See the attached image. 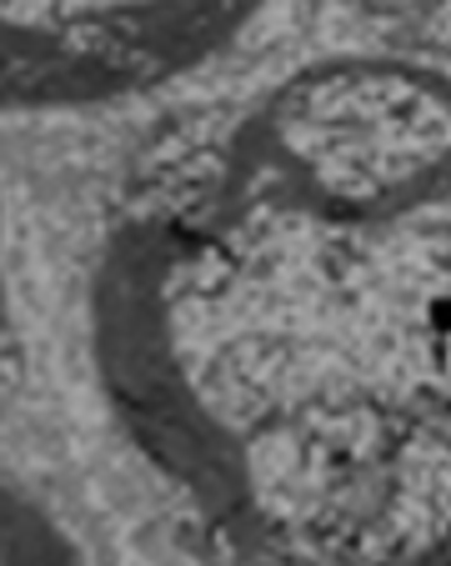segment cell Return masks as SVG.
Listing matches in <instances>:
<instances>
[{
  "label": "cell",
  "mask_w": 451,
  "mask_h": 566,
  "mask_svg": "<svg viewBox=\"0 0 451 566\" xmlns=\"http://www.w3.org/2000/svg\"><path fill=\"white\" fill-rule=\"evenodd\" d=\"M266 0H0V111H96L201 71Z\"/></svg>",
  "instance_id": "7a4b0ae2"
},
{
  "label": "cell",
  "mask_w": 451,
  "mask_h": 566,
  "mask_svg": "<svg viewBox=\"0 0 451 566\" xmlns=\"http://www.w3.org/2000/svg\"><path fill=\"white\" fill-rule=\"evenodd\" d=\"M11 332H15V286H11V231H6V201H0V371L11 356Z\"/></svg>",
  "instance_id": "277c9868"
},
{
  "label": "cell",
  "mask_w": 451,
  "mask_h": 566,
  "mask_svg": "<svg viewBox=\"0 0 451 566\" xmlns=\"http://www.w3.org/2000/svg\"><path fill=\"white\" fill-rule=\"evenodd\" d=\"M0 566H111L81 516L41 481L0 461Z\"/></svg>",
  "instance_id": "3957f363"
},
{
  "label": "cell",
  "mask_w": 451,
  "mask_h": 566,
  "mask_svg": "<svg viewBox=\"0 0 451 566\" xmlns=\"http://www.w3.org/2000/svg\"><path fill=\"white\" fill-rule=\"evenodd\" d=\"M451 91L291 71L150 176L91 266L101 401L216 566H447Z\"/></svg>",
  "instance_id": "6da1fadb"
}]
</instances>
